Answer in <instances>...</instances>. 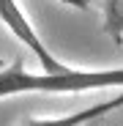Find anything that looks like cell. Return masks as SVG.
Segmentation results:
<instances>
[{
    "instance_id": "6da1fadb",
    "label": "cell",
    "mask_w": 123,
    "mask_h": 126,
    "mask_svg": "<svg viewBox=\"0 0 123 126\" xmlns=\"http://www.w3.org/2000/svg\"><path fill=\"white\" fill-rule=\"evenodd\" d=\"M123 91V66L120 69H74L60 71H30L22 63L0 69V99L27 96V93H85V91Z\"/></svg>"
},
{
    "instance_id": "7a4b0ae2",
    "label": "cell",
    "mask_w": 123,
    "mask_h": 126,
    "mask_svg": "<svg viewBox=\"0 0 123 126\" xmlns=\"http://www.w3.org/2000/svg\"><path fill=\"white\" fill-rule=\"evenodd\" d=\"M0 25H3L22 47L30 49V55L36 58L41 71H60V69H66V63L47 47V41L38 36V30L33 28V22L27 19V14L22 11V6H19L16 0H0Z\"/></svg>"
},
{
    "instance_id": "3957f363",
    "label": "cell",
    "mask_w": 123,
    "mask_h": 126,
    "mask_svg": "<svg viewBox=\"0 0 123 126\" xmlns=\"http://www.w3.org/2000/svg\"><path fill=\"white\" fill-rule=\"evenodd\" d=\"M123 110V91L115 93L112 99H104L98 104H90V107H82V110H74V112H66V115H49V118H22L16 126H90L96 121H101L109 112H118Z\"/></svg>"
},
{
    "instance_id": "277c9868",
    "label": "cell",
    "mask_w": 123,
    "mask_h": 126,
    "mask_svg": "<svg viewBox=\"0 0 123 126\" xmlns=\"http://www.w3.org/2000/svg\"><path fill=\"white\" fill-rule=\"evenodd\" d=\"M74 6H82L85 0H68ZM101 8H104V30L112 41L123 47V0H101Z\"/></svg>"
}]
</instances>
